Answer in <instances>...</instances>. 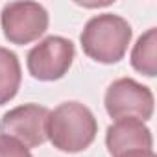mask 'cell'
<instances>
[{
	"mask_svg": "<svg viewBox=\"0 0 157 157\" xmlns=\"http://www.w3.org/2000/svg\"><path fill=\"white\" fill-rule=\"evenodd\" d=\"M50 111L39 104H24L10 109L0 118V133L24 144L28 150L41 146L46 137Z\"/></svg>",
	"mask_w": 157,
	"mask_h": 157,
	"instance_id": "8992f818",
	"label": "cell"
},
{
	"mask_svg": "<svg viewBox=\"0 0 157 157\" xmlns=\"http://www.w3.org/2000/svg\"><path fill=\"white\" fill-rule=\"evenodd\" d=\"M21 63L15 52L0 46V105L15 98L21 87Z\"/></svg>",
	"mask_w": 157,
	"mask_h": 157,
	"instance_id": "ba28073f",
	"label": "cell"
},
{
	"mask_svg": "<svg viewBox=\"0 0 157 157\" xmlns=\"http://www.w3.org/2000/svg\"><path fill=\"white\" fill-rule=\"evenodd\" d=\"M131 35L133 30L126 19L113 13H102L85 24L80 41L83 52L91 59L111 65L124 57Z\"/></svg>",
	"mask_w": 157,
	"mask_h": 157,
	"instance_id": "7a4b0ae2",
	"label": "cell"
},
{
	"mask_svg": "<svg viewBox=\"0 0 157 157\" xmlns=\"http://www.w3.org/2000/svg\"><path fill=\"white\" fill-rule=\"evenodd\" d=\"M98 133L93 111L80 102H65L48 115L46 137L59 151L78 153L89 148Z\"/></svg>",
	"mask_w": 157,
	"mask_h": 157,
	"instance_id": "6da1fadb",
	"label": "cell"
},
{
	"mask_svg": "<svg viewBox=\"0 0 157 157\" xmlns=\"http://www.w3.org/2000/svg\"><path fill=\"white\" fill-rule=\"evenodd\" d=\"M4 37L13 44H28L48 28V11L37 2H10L0 15Z\"/></svg>",
	"mask_w": 157,
	"mask_h": 157,
	"instance_id": "5b68a950",
	"label": "cell"
},
{
	"mask_svg": "<svg viewBox=\"0 0 157 157\" xmlns=\"http://www.w3.org/2000/svg\"><path fill=\"white\" fill-rule=\"evenodd\" d=\"M0 157H32V153L19 140L0 135Z\"/></svg>",
	"mask_w": 157,
	"mask_h": 157,
	"instance_id": "30bf717a",
	"label": "cell"
},
{
	"mask_svg": "<svg viewBox=\"0 0 157 157\" xmlns=\"http://www.w3.org/2000/svg\"><path fill=\"white\" fill-rule=\"evenodd\" d=\"M120 157H155L153 150H148V151H129V153H124Z\"/></svg>",
	"mask_w": 157,
	"mask_h": 157,
	"instance_id": "8fae6325",
	"label": "cell"
},
{
	"mask_svg": "<svg viewBox=\"0 0 157 157\" xmlns=\"http://www.w3.org/2000/svg\"><path fill=\"white\" fill-rule=\"evenodd\" d=\"M105 109L115 120L135 118L146 122L153 115V94L133 78H120L105 91Z\"/></svg>",
	"mask_w": 157,
	"mask_h": 157,
	"instance_id": "3957f363",
	"label": "cell"
},
{
	"mask_svg": "<svg viewBox=\"0 0 157 157\" xmlns=\"http://www.w3.org/2000/svg\"><path fill=\"white\" fill-rule=\"evenodd\" d=\"M105 144L113 157H120L129 151H148L153 146L150 128L135 118L117 120L107 128Z\"/></svg>",
	"mask_w": 157,
	"mask_h": 157,
	"instance_id": "52a82bcc",
	"label": "cell"
},
{
	"mask_svg": "<svg viewBox=\"0 0 157 157\" xmlns=\"http://www.w3.org/2000/svg\"><path fill=\"white\" fill-rule=\"evenodd\" d=\"M131 65L137 72L153 78L157 74V30L150 28L142 33L133 46L131 52Z\"/></svg>",
	"mask_w": 157,
	"mask_h": 157,
	"instance_id": "9c48e42d",
	"label": "cell"
},
{
	"mask_svg": "<svg viewBox=\"0 0 157 157\" xmlns=\"http://www.w3.org/2000/svg\"><path fill=\"white\" fill-rule=\"evenodd\" d=\"M76 50L72 41L50 35L35 44L28 54V70L35 80L41 82H54L63 78L68 68L72 67Z\"/></svg>",
	"mask_w": 157,
	"mask_h": 157,
	"instance_id": "277c9868",
	"label": "cell"
}]
</instances>
